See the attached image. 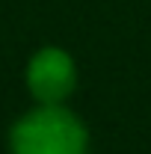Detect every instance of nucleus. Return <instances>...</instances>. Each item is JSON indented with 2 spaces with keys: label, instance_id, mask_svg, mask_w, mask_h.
<instances>
[{
  "label": "nucleus",
  "instance_id": "f03ea898",
  "mask_svg": "<svg viewBox=\"0 0 151 154\" xmlns=\"http://www.w3.org/2000/svg\"><path fill=\"white\" fill-rule=\"evenodd\" d=\"M74 62L59 48H42L30 59L27 68V86L42 104H62L74 89Z\"/></svg>",
  "mask_w": 151,
  "mask_h": 154
},
{
  "label": "nucleus",
  "instance_id": "f257e3e1",
  "mask_svg": "<svg viewBox=\"0 0 151 154\" xmlns=\"http://www.w3.org/2000/svg\"><path fill=\"white\" fill-rule=\"evenodd\" d=\"M12 154H86V128L71 110L42 104L12 128Z\"/></svg>",
  "mask_w": 151,
  "mask_h": 154
}]
</instances>
